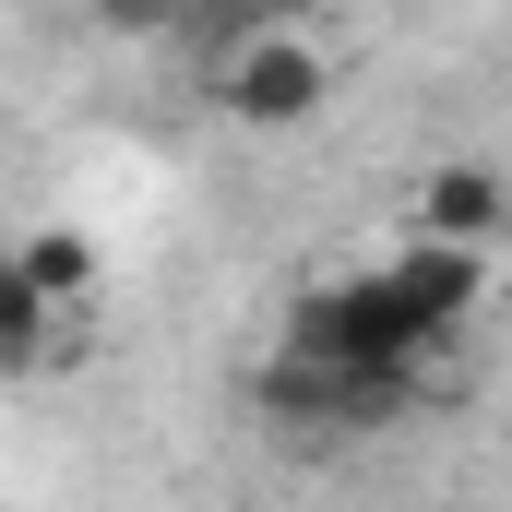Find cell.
I'll use <instances>...</instances> for the list:
<instances>
[{"mask_svg": "<svg viewBox=\"0 0 512 512\" xmlns=\"http://www.w3.org/2000/svg\"><path fill=\"white\" fill-rule=\"evenodd\" d=\"M60 322H72V310H60L36 274H24V251H0V370H12V382L48 358V334H60Z\"/></svg>", "mask_w": 512, "mask_h": 512, "instance_id": "5", "label": "cell"}, {"mask_svg": "<svg viewBox=\"0 0 512 512\" xmlns=\"http://www.w3.org/2000/svg\"><path fill=\"white\" fill-rule=\"evenodd\" d=\"M84 12H96V36H179L191 0H84Z\"/></svg>", "mask_w": 512, "mask_h": 512, "instance_id": "8", "label": "cell"}, {"mask_svg": "<svg viewBox=\"0 0 512 512\" xmlns=\"http://www.w3.org/2000/svg\"><path fill=\"white\" fill-rule=\"evenodd\" d=\"M12 251H24V274H36L60 310L96 298V239H84V227H36V239H12Z\"/></svg>", "mask_w": 512, "mask_h": 512, "instance_id": "6", "label": "cell"}, {"mask_svg": "<svg viewBox=\"0 0 512 512\" xmlns=\"http://www.w3.org/2000/svg\"><path fill=\"white\" fill-rule=\"evenodd\" d=\"M286 346H310L334 370H382V382H417L441 358V334L405 310L393 274H322V286H298L286 298Z\"/></svg>", "mask_w": 512, "mask_h": 512, "instance_id": "1", "label": "cell"}, {"mask_svg": "<svg viewBox=\"0 0 512 512\" xmlns=\"http://www.w3.org/2000/svg\"><path fill=\"white\" fill-rule=\"evenodd\" d=\"M382 274L405 286V310H417L441 346H453V334L489 310V251H477V239H429V227H405V251H393Z\"/></svg>", "mask_w": 512, "mask_h": 512, "instance_id": "3", "label": "cell"}, {"mask_svg": "<svg viewBox=\"0 0 512 512\" xmlns=\"http://www.w3.org/2000/svg\"><path fill=\"white\" fill-rule=\"evenodd\" d=\"M405 227H429V239H477V251H489V239L512 227V179L477 167V155H453V167L417 179V215H405Z\"/></svg>", "mask_w": 512, "mask_h": 512, "instance_id": "4", "label": "cell"}, {"mask_svg": "<svg viewBox=\"0 0 512 512\" xmlns=\"http://www.w3.org/2000/svg\"><path fill=\"white\" fill-rule=\"evenodd\" d=\"M203 96H215L227 131H310L322 108H334V48L286 12V24L239 36L227 60H203Z\"/></svg>", "mask_w": 512, "mask_h": 512, "instance_id": "2", "label": "cell"}, {"mask_svg": "<svg viewBox=\"0 0 512 512\" xmlns=\"http://www.w3.org/2000/svg\"><path fill=\"white\" fill-rule=\"evenodd\" d=\"M262 24H286V0H191L167 48H191V60H227L239 36H262Z\"/></svg>", "mask_w": 512, "mask_h": 512, "instance_id": "7", "label": "cell"}]
</instances>
